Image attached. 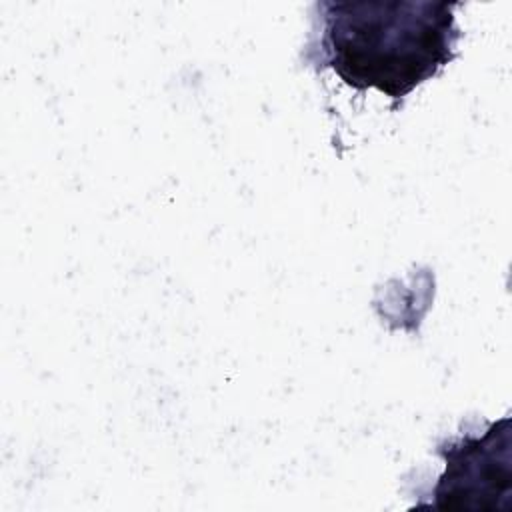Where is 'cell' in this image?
<instances>
[{
	"mask_svg": "<svg viewBox=\"0 0 512 512\" xmlns=\"http://www.w3.org/2000/svg\"><path fill=\"white\" fill-rule=\"evenodd\" d=\"M446 468L432 496L442 510L508 512L512 506V430L510 418L494 422L482 436L442 444Z\"/></svg>",
	"mask_w": 512,
	"mask_h": 512,
	"instance_id": "obj_2",
	"label": "cell"
},
{
	"mask_svg": "<svg viewBox=\"0 0 512 512\" xmlns=\"http://www.w3.org/2000/svg\"><path fill=\"white\" fill-rule=\"evenodd\" d=\"M456 2H318L308 60L356 90L376 88L398 110L404 98L456 58Z\"/></svg>",
	"mask_w": 512,
	"mask_h": 512,
	"instance_id": "obj_1",
	"label": "cell"
}]
</instances>
